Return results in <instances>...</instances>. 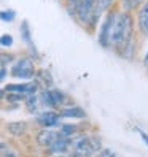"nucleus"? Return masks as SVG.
<instances>
[{"label":"nucleus","instance_id":"1a4fd4ad","mask_svg":"<svg viewBox=\"0 0 148 157\" xmlns=\"http://www.w3.org/2000/svg\"><path fill=\"white\" fill-rule=\"evenodd\" d=\"M137 30L142 36L148 35V0H145L137 10Z\"/></svg>","mask_w":148,"mask_h":157},{"label":"nucleus","instance_id":"dca6fc26","mask_svg":"<svg viewBox=\"0 0 148 157\" xmlns=\"http://www.w3.org/2000/svg\"><path fill=\"white\" fill-rule=\"evenodd\" d=\"M145 2V0H119V5H121L123 11L126 13H132L135 10L140 8V5Z\"/></svg>","mask_w":148,"mask_h":157},{"label":"nucleus","instance_id":"6ab92c4d","mask_svg":"<svg viewBox=\"0 0 148 157\" xmlns=\"http://www.w3.org/2000/svg\"><path fill=\"white\" fill-rule=\"evenodd\" d=\"M13 35L10 33H3V35H0V46H3V48H10V46H13Z\"/></svg>","mask_w":148,"mask_h":157},{"label":"nucleus","instance_id":"f8f14e48","mask_svg":"<svg viewBox=\"0 0 148 157\" xmlns=\"http://www.w3.org/2000/svg\"><path fill=\"white\" fill-rule=\"evenodd\" d=\"M70 146H72V141H70V138H66V136H59L56 141H54L48 149L54 154H66L69 149H70Z\"/></svg>","mask_w":148,"mask_h":157},{"label":"nucleus","instance_id":"f3484780","mask_svg":"<svg viewBox=\"0 0 148 157\" xmlns=\"http://www.w3.org/2000/svg\"><path fill=\"white\" fill-rule=\"evenodd\" d=\"M77 130H78V125H75V124H64L59 128V135L66 136V138H70L72 135L77 133Z\"/></svg>","mask_w":148,"mask_h":157},{"label":"nucleus","instance_id":"0eeeda50","mask_svg":"<svg viewBox=\"0 0 148 157\" xmlns=\"http://www.w3.org/2000/svg\"><path fill=\"white\" fill-rule=\"evenodd\" d=\"M5 92H10V94H18V95H22L24 98L29 97V95H34L40 90V86L35 79H30V81H24V82H10L6 84L5 87Z\"/></svg>","mask_w":148,"mask_h":157},{"label":"nucleus","instance_id":"39448f33","mask_svg":"<svg viewBox=\"0 0 148 157\" xmlns=\"http://www.w3.org/2000/svg\"><path fill=\"white\" fill-rule=\"evenodd\" d=\"M94 3L96 0H77V3L72 8H69L70 14L78 21V24H81L83 27H88L92 13H94Z\"/></svg>","mask_w":148,"mask_h":157},{"label":"nucleus","instance_id":"b1692460","mask_svg":"<svg viewBox=\"0 0 148 157\" xmlns=\"http://www.w3.org/2000/svg\"><path fill=\"white\" fill-rule=\"evenodd\" d=\"M138 132H140V136H142V140H143V143L148 146V135L145 133V132H142V130H138Z\"/></svg>","mask_w":148,"mask_h":157},{"label":"nucleus","instance_id":"9d476101","mask_svg":"<svg viewBox=\"0 0 148 157\" xmlns=\"http://www.w3.org/2000/svg\"><path fill=\"white\" fill-rule=\"evenodd\" d=\"M59 116L61 119H85L86 111L77 105H69V106H62L59 109Z\"/></svg>","mask_w":148,"mask_h":157},{"label":"nucleus","instance_id":"f257e3e1","mask_svg":"<svg viewBox=\"0 0 148 157\" xmlns=\"http://www.w3.org/2000/svg\"><path fill=\"white\" fill-rule=\"evenodd\" d=\"M134 33H135V29H134L132 13L116 11L113 32H112V48L116 51L118 56L129 43L134 41Z\"/></svg>","mask_w":148,"mask_h":157},{"label":"nucleus","instance_id":"4468645a","mask_svg":"<svg viewBox=\"0 0 148 157\" xmlns=\"http://www.w3.org/2000/svg\"><path fill=\"white\" fill-rule=\"evenodd\" d=\"M19 32H21V38H22V41H24L27 46H29L32 51H35V48H34V41H32V33H30L29 22H27V21H22V22H21V29H19Z\"/></svg>","mask_w":148,"mask_h":157},{"label":"nucleus","instance_id":"f03ea898","mask_svg":"<svg viewBox=\"0 0 148 157\" xmlns=\"http://www.w3.org/2000/svg\"><path fill=\"white\" fill-rule=\"evenodd\" d=\"M70 149H72L70 157H91L92 154L102 149V143H100V138L97 136H81L72 143Z\"/></svg>","mask_w":148,"mask_h":157},{"label":"nucleus","instance_id":"20e7f679","mask_svg":"<svg viewBox=\"0 0 148 157\" xmlns=\"http://www.w3.org/2000/svg\"><path fill=\"white\" fill-rule=\"evenodd\" d=\"M38 95H40L42 106H48L53 109H61L62 106H66V101H67V94L56 87L40 89Z\"/></svg>","mask_w":148,"mask_h":157},{"label":"nucleus","instance_id":"412c9836","mask_svg":"<svg viewBox=\"0 0 148 157\" xmlns=\"http://www.w3.org/2000/svg\"><path fill=\"white\" fill-rule=\"evenodd\" d=\"M97 157H116V154L110 149H100L97 152Z\"/></svg>","mask_w":148,"mask_h":157},{"label":"nucleus","instance_id":"ddd939ff","mask_svg":"<svg viewBox=\"0 0 148 157\" xmlns=\"http://www.w3.org/2000/svg\"><path fill=\"white\" fill-rule=\"evenodd\" d=\"M6 130H8V133L13 135V136H21V135H24L26 130H27V124H26L24 121L10 122V124L6 125Z\"/></svg>","mask_w":148,"mask_h":157},{"label":"nucleus","instance_id":"4be33fe9","mask_svg":"<svg viewBox=\"0 0 148 157\" xmlns=\"http://www.w3.org/2000/svg\"><path fill=\"white\" fill-rule=\"evenodd\" d=\"M6 75H8V70H6L5 67H0V82H2V81H5Z\"/></svg>","mask_w":148,"mask_h":157},{"label":"nucleus","instance_id":"393cba45","mask_svg":"<svg viewBox=\"0 0 148 157\" xmlns=\"http://www.w3.org/2000/svg\"><path fill=\"white\" fill-rule=\"evenodd\" d=\"M66 3H67V6H69V8H72L73 5L77 3V0H66Z\"/></svg>","mask_w":148,"mask_h":157},{"label":"nucleus","instance_id":"9b49d317","mask_svg":"<svg viewBox=\"0 0 148 157\" xmlns=\"http://www.w3.org/2000/svg\"><path fill=\"white\" fill-rule=\"evenodd\" d=\"M61 135H59V130H51V128H43L40 130V133L37 135V143L40 146H45V147H50L54 141L58 140Z\"/></svg>","mask_w":148,"mask_h":157},{"label":"nucleus","instance_id":"5701e85b","mask_svg":"<svg viewBox=\"0 0 148 157\" xmlns=\"http://www.w3.org/2000/svg\"><path fill=\"white\" fill-rule=\"evenodd\" d=\"M142 63H143V67H145V70L148 71V51L145 52V56H143V59H142Z\"/></svg>","mask_w":148,"mask_h":157},{"label":"nucleus","instance_id":"a211bd4d","mask_svg":"<svg viewBox=\"0 0 148 157\" xmlns=\"http://www.w3.org/2000/svg\"><path fill=\"white\" fill-rule=\"evenodd\" d=\"M14 19H16V11L14 10H2V11H0V21L13 22Z\"/></svg>","mask_w":148,"mask_h":157},{"label":"nucleus","instance_id":"2eb2a0df","mask_svg":"<svg viewBox=\"0 0 148 157\" xmlns=\"http://www.w3.org/2000/svg\"><path fill=\"white\" fill-rule=\"evenodd\" d=\"M26 106L27 109H29L30 113H37L38 111V108L42 106V101H40V95H38V92L34 95H29V97H26Z\"/></svg>","mask_w":148,"mask_h":157},{"label":"nucleus","instance_id":"423d86ee","mask_svg":"<svg viewBox=\"0 0 148 157\" xmlns=\"http://www.w3.org/2000/svg\"><path fill=\"white\" fill-rule=\"evenodd\" d=\"M115 16H116V10H110L108 13H105V19H104L102 25H100V29H99L97 41L105 49L112 48V32H113Z\"/></svg>","mask_w":148,"mask_h":157},{"label":"nucleus","instance_id":"7ed1b4c3","mask_svg":"<svg viewBox=\"0 0 148 157\" xmlns=\"http://www.w3.org/2000/svg\"><path fill=\"white\" fill-rule=\"evenodd\" d=\"M35 62L32 57H19L16 59L11 63V68H10V75L16 79H26V81H30L35 76Z\"/></svg>","mask_w":148,"mask_h":157},{"label":"nucleus","instance_id":"aec40b11","mask_svg":"<svg viewBox=\"0 0 148 157\" xmlns=\"http://www.w3.org/2000/svg\"><path fill=\"white\" fill-rule=\"evenodd\" d=\"M14 62V57L11 56V54H0V67H5L6 68V65H10V63H13Z\"/></svg>","mask_w":148,"mask_h":157},{"label":"nucleus","instance_id":"6e6552de","mask_svg":"<svg viewBox=\"0 0 148 157\" xmlns=\"http://www.w3.org/2000/svg\"><path fill=\"white\" fill-rule=\"evenodd\" d=\"M35 121L38 125H42L43 128H53L59 125L61 122V116H59V111H54V109H48V111H42L37 114Z\"/></svg>","mask_w":148,"mask_h":157},{"label":"nucleus","instance_id":"a878e982","mask_svg":"<svg viewBox=\"0 0 148 157\" xmlns=\"http://www.w3.org/2000/svg\"><path fill=\"white\" fill-rule=\"evenodd\" d=\"M5 95H6L5 89H0V100H3V98H5Z\"/></svg>","mask_w":148,"mask_h":157}]
</instances>
